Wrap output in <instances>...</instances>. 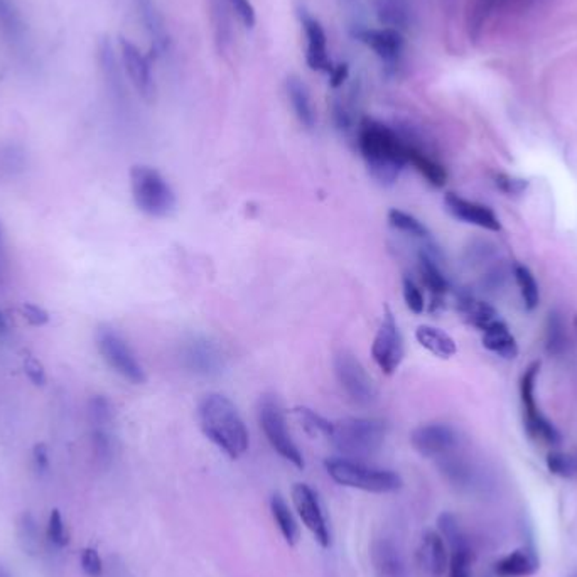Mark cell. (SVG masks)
Returning <instances> with one entry per match:
<instances>
[{"label": "cell", "instance_id": "2", "mask_svg": "<svg viewBox=\"0 0 577 577\" xmlns=\"http://www.w3.org/2000/svg\"><path fill=\"white\" fill-rule=\"evenodd\" d=\"M203 434L231 459L248 451L250 436L235 403L221 393H208L198 405Z\"/></svg>", "mask_w": 577, "mask_h": 577}, {"label": "cell", "instance_id": "47", "mask_svg": "<svg viewBox=\"0 0 577 577\" xmlns=\"http://www.w3.org/2000/svg\"><path fill=\"white\" fill-rule=\"evenodd\" d=\"M21 312L24 316L31 326H44L50 322V314L46 309L41 308L38 304H32V302H24L23 308H21Z\"/></svg>", "mask_w": 577, "mask_h": 577}, {"label": "cell", "instance_id": "25", "mask_svg": "<svg viewBox=\"0 0 577 577\" xmlns=\"http://www.w3.org/2000/svg\"><path fill=\"white\" fill-rule=\"evenodd\" d=\"M457 311L461 312L464 321L470 322L471 326L480 331H484L488 326L500 320L497 309L471 293L457 295Z\"/></svg>", "mask_w": 577, "mask_h": 577}, {"label": "cell", "instance_id": "43", "mask_svg": "<svg viewBox=\"0 0 577 577\" xmlns=\"http://www.w3.org/2000/svg\"><path fill=\"white\" fill-rule=\"evenodd\" d=\"M495 185H497V188L501 193H505L509 196H518L528 186V181L522 179V177H515V176L500 173V175L495 176Z\"/></svg>", "mask_w": 577, "mask_h": 577}, {"label": "cell", "instance_id": "44", "mask_svg": "<svg viewBox=\"0 0 577 577\" xmlns=\"http://www.w3.org/2000/svg\"><path fill=\"white\" fill-rule=\"evenodd\" d=\"M48 537L53 542L54 545L63 547L68 544L67 527L61 518V513L54 510L50 517V524H48Z\"/></svg>", "mask_w": 577, "mask_h": 577}, {"label": "cell", "instance_id": "11", "mask_svg": "<svg viewBox=\"0 0 577 577\" xmlns=\"http://www.w3.org/2000/svg\"><path fill=\"white\" fill-rule=\"evenodd\" d=\"M293 501L302 524L306 525L312 537L316 538L322 549H328L331 545V532L318 493L309 484L297 483L293 488Z\"/></svg>", "mask_w": 577, "mask_h": 577}, {"label": "cell", "instance_id": "30", "mask_svg": "<svg viewBox=\"0 0 577 577\" xmlns=\"http://www.w3.org/2000/svg\"><path fill=\"white\" fill-rule=\"evenodd\" d=\"M416 338L422 348L441 360H449L457 353L456 341L439 328L422 324L417 328Z\"/></svg>", "mask_w": 577, "mask_h": 577}, {"label": "cell", "instance_id": "14", "mask_svg": "<svg viewBox=\"0 0 577 577\" xmlns=\"http://www.w3.org/2000/svg\"><path fill=\"white\" fill-rule=\"evenodd\" d=\"M122 67L125 69L131 83L134 85L135 92L140 95L148 104L156 98V81L152 77V69L148 58L140 53V50L125 38H121Z\"/></svg>", "mask_w": 577, "mask_h": 577}, {"label": "cell", "instance_id": "20", "mask_svg": "<svg viewBox=\"0 0 577 577\" xmlns=\"http://www.w3.org/2000/svg\"><path fill=\"white\" fill-rule=\"evenodd\" d=\"M135 4H137L140 21H142L149 40H150L152 51L158 56L167 53L171 48V36H169L166 21L162 17L161 11L158 9L156 2L154 0H135Z\"/></svg>", "mask_w": 577, "mask_h": 577}, {"label": "cell", "instance_id": "50", "mask_svg": "<svg viewBox=\"0 0 577 577\" xmlns=\"http://www.w3.org/2000/svg\"><path fill=\"white\" fill-rule=\"evenodd\" d=\"M34 463L40 470H44L48 466V449L44 444H38L34 447Z\"/></svg>", "mask_w": 577, "mask_h": 577}, {"label": "cell", "instance_id": "8", "mask_svg": "<svg viewBox=\"0 0 577 577\" xmlns=\"http://www.w3.org/2000/svg\"><path fill=\"white\" fill-rule=\"evenodd\" d=\"M96 348L108 366L134 385L146 383L148 375L137 360L132 348L115 329L102 326L96 331Z\"/></svg>", "mask_w": 577, "mask_h": 577}, {"label": "cell", "instance_id": "28", "mask_svg": "<svg viewBox=\"0 0 577 577\" xmlns=\"http://www.w3.org/2000/svg\"><path fill=\"white\" fill-rule=\"evenodd\" d=\"M285 92H287L297 121L301 122L306 129H312L316 125V113H314V107H312L306 83L299 77L291 75L285 80Z\"/></svg>", "mask_w": 577, "mask_h": 577}, {"label": "cell", "instance_id": "18", "mask_svg": "<svg viewBox=\"0 0 577 577\" xmlns=\"http://www.w3.org/2000/svg\"><path fill=\"white\" fill-rule=\"evenodd\" d=\"M417 563L424 574L443 577L449 567V549L439 532L426 530L417 545Z\"/></svg>", "mask_w": 577, "mask_h": 577}, {"label": "cell", "instance_id": "23", "mask_svg": "<svg viewBox=\"0 0 577 577\" xmlns=\"http://www.w3.org/2000/svg\"><path fill=\"white\" fill-rule=\"evenodd\" d=\"M98 65L104 75L108 92L117 100L122 102L125 98V85L122 77V67L115 50L108 38H102L98 42Z\"/></svg>", "mask_w": 577, "mask_h": 577}, {"label": "cell", "instance_id": "13", "mask_svg": "<svg viewBox=\"0 0 577 577\" xmlns=\"http://www.w3.org/2000/svg\"><path fill=\"white\" fill-rule=\"evenodd\" d=\"M181 360L189 372L200 376L218 375L225 366L220 347L203 336H194L183 345Z\"/></svg>", "mask_w": 577, "mask_h": 577}, {"label": "cell", "instance_id": "6", "mask_svg": "<svg viewBox=\"0 0 577 577\" xmlns=\"http://www.w3.org/2000/svg\"><path fill=\"white\" fill-rule=\"evenodd\" d=\"M540 374V362H534L525 370L520 380V397L524 407V426L530 439L545 446H559L563 436L547 417L538 409L536 401V382Z\"/></svg>", "mask_w": 577, "mask_h": 577}, {"label": "cell", "instance_id": "1", "mask_svg": "<svg viewBox=\"0 0 577 577\" xmlns=\"http://www.w3.org/2000/svg\"><path fill=\"white\" fill-rule=\"evenodd\" d=\"M358 148L368 173L382 186H392L407 166V142L389 125L363 119L358 125Z\"/></svg>", "mask_w": 577, "mask_h": 577}, {"label": "cell", "instance_id": "42", "mask_svg": "<svg viewBox=\"0 0 577 577\" xmlns=\"http://www.w3.org/2000/svg\"><path fill=\"white\" fill-rule=\"evenodd\" d=\"M402 293L407 308L410 309L414 314H422L426 309V299L420 287L409 275H405L402 279Z\"/></svg>", "mask_w": 577, "mask_h": 577}, {"label": "cell", "instance_id": "54", "mask_svg": "<svg viewBox=\"0 0 577 577\" xmlns=\"http://www.w3.org/2000/svg\"><path fill=\"white\" fill-rule=\"evenodd\" d=\"M574 577H577V576H574Z\"/></svg>", "mask_w": 577, "mask_h": 577}, {"label": "cell", "instance_id": "35", "mask_svg": "<svg viewBox=\"0 0 577 577\" xmlns=\"http://www.w3.org/2000/svg\"><path fill=\"white\" fill-rule=\"evenodd\" d=\"M513 275H515V281L520 289V295L524 299L525 309L527 311L537 309L538 302H540V291H538V284L534 274L530 272L528 267H525L522 264H517L513 267Z\"/></svg>", "mask_w": 577, "mask_h": 577}, {"label": "cell", "instance_id": "33", "mask_svg": "<svg viewBox=\"0 0 577 577\" xmlns=\"http://www.w3.org/2000/svg\"><path fill=\"white\" fill-rule=\"evenodd\" d=\"M270 511H272V517L283 534L284 540L289 545H295L299 540V525L295 522L294 515L289 509V505L285 503V500L279 493H275L274 497L270 498Z\"/></svg>", "mask_w": 577, "mask_h": 577}, {"label": "cell", "instance_id": "5", "mask_svg": "<svg viewBox=\"0 0 577 577\" xmlns=\"http://www.w3.org/2000/svg\"><path fill=\"white\" fill-rule=\"evenodd\" d=\"M131 188L137 208L152 218H166L175 212L176 194L166 177L154 167L134 166Z\"/></svg>", "mask_w": 577, "mask_h": 577}, {"label": "cell", "instance_id": "17", "mask_svg": "<svg viewBox=\"0 0 577 577\" xmlns=\"http://www.w3.org/2000/svg\"><path fill=\"white\" fill-rule=\"evenodd\" d=\"M299 19L304 27L306 40H308V50H306V63L312 71H322L331 73L333 63L328 53V38L322 29L321 23L314 19L308 11L299 9Z\"/></svg>", "mask_w": 577, "mask_h": 577}, {"label": "cell", "instance_id": "53", "mask_svg": "<svg viewBox=\"0 0 577 577\" xmlns=\"http://www.w3.org/2000/svg\"><path fill=\"white\" fill-rule=\"evenodd\" d=\"M574 328H576V335H577V316L574 318Z\"/></svg>", "mask_w": 577, "mask_h": 577}, {"label": "cell", "instance_id": "40", "mask_svg": "<svg viewBox=\"0 0 577 577\" xmlns=\"http://www.w3.org/2000/svg\"><path fill=\"white\" fill-rule=\"evenodd\" d=\"M26 166L24 150L17 146L0 149V176H14L21 173Z\"/></svg>", "mask_w": 577, "mask_h": 577}, {"label": "cell", "instance_id": "46", "mask_svg": "<svg viewBox=\"0 0 577 577\" xmlns=\"http://www.w3.org/2000/svg\"><path fill=\"white\" fill-rule=\"evenodd\" d=\"M24 372H26L27 378L36 385V387H44L46 385V370L44 365L34 358V356H27L24 360Z\"/></svg>", "mask_w": 577, "mask_h": 577}, {"label": "cell", "instance_id": "45", "mask_svg": "<svg viewBox=\"0 0 577 577\" xmlns=\"http://www.w3.org/2000/svg\"><path fill=\"white\" fill-rule=\"evenodd\" d=\"M229 4L231 11L240 19L243 26L248 27V29L256 26V9L250 0H229Z\"/></svg>", "mask_w": 577, "mask_h": 577}, {"label": "cell", "instance_id": "52", "mask_svg": "<svg viewBox=\"0 0 577 577\" xmlns=\"http://www.w3.org/2000/svg\"><path fill=\"white\" fill-rule=\"evenodd\" d=\"M2 248H4V240H2V229H0V260H2Z\"/></svg>", "mask_w": 577, "mask_h": 577}, {"label": "cell", "instance_id": "10", "mask_svg": "<svg viewBox=\"0 0 577 577\" xmlns=\"http://www.w3.org/2000/svg\"><path fill=\"white\" fill-rule=\"evenodd\" d=\"M372 356L376 366L385 375H393L403 360V338L395 316L390 308H385L383 320L376 331L374 345H372Z\"/></svg>", "mask_w": 577, "mask_h": 577}, {"label": "cell", "instance_id": "4", "mask_svg": "<svg viewBox=\"0 0 577 577\" xmlns=\"http://www.w3.org/2000/svg\"><path fill=\"white\" fill-rule=\"evenodd\" d=\"M331 480L341 486L362 490L368 493H393L402 488V478L399 473L366 466L360 461L348 457H329L324 463Z\"/></svg>", "mask_w": 577, "mask_h": 577}, {"label": "cell", "instance_id": "19", "mask_svg": "<svg viewBox=\"0 0 577 577\" xmlns=\"http://www.w3.org/2000/svg\"><path fill=\"white\" fill-rule=\"evenodd\" d=\"M419 274L432 295V311L443 304V297L449 291V281L444 275L434 247H422L419 252Z\"/></svg>", "mask_w": 577, "mask_h": 577}, {"label": "cell", "instance_id": "41", "mask_svg": "<svg viewBox=\"0 0 577 577\" xmlns=\"http://www.w3.org/2000/svg\"><path fill=\"white\" fill-rule=\"evenodd\" d=\"M90 419L96 429H107L113 419V409L110 401L102 395L94 397L90 401Z\"/></svg>", "mask_w": 577, "mask_h": 577}, {"label": "cell", "instance_id": "34", "mask_svg": "<svg viewBox=\"0 0 577 577\" xmlns=\"http://www.w3.org/2000/svg\"><path fill=\"white\" fill-rule=\"evenodd\" d=\"M567 349V331L559 311H551L545 324V351L551 356H563Z\"/></svg>", "mask_w": 577, "mask_h": 577}, {"label": "cell", "instance_id": "26", "mask_svg": "<svg viewBox=\"0 0 577 577\" xmlns=\"http://www.w3.org/2000/svg\"><path fill=\"white\" fill-rule=\"evenodd\" d=\"M208 9L213 26L216 50L220 54L229 53L233 44V26H231V7L229 0H208Z\"/></svg>", "mask_w": 577, "mask_h": 577}, {"label": "cell", "instance_id": "15", "mask_svg": "<svg viewBox=\"0 0 577 577\" xmlns=\"http://www.w3.org/2000/svg\"><path fill=\"white\" fill-rule=\"evenodd\" d=\"M355 38L362 41L365 46H368L382 59V63L385 65L387 69H395L401 65L403 46H405L401 31L392 29V27L358 29L355 32Z\"/></svg>", "mask_w": 577, "mask_h": 577}, {"label": "cell", "instance_id": "27", "mask_svg": "<svg viewBox=\"0 0 577 577\" xmlns=\"http://www.w3.org/2000/svg\"><path fill=\"white\" fill-rule=\"evenodd\" d=\"M482 333H483L484 348L490 349L491 353H495L505 360H513L518 356V343L515 336L511 335L507 322L501 318L491 326H488Z\"/></svg>", "mask_w": 577, "mask_h": 577}, {"label": "cell", "instance_id": "49", "mask_svg": "<svg viewBox=\"0 0 577 577\" xmlns=\"http://www.w3.org/2000/svg\"><path fill=\"white\" fill-rule=\"evenodd\" d=\"M349 68L347 63H341L338 67H333L329 73V83L333 88H339L345 81L348 80Z\"/></svg>", "mask_w": 577, "mask_h": 577}, {"label": "cell", "instance_id": "39", "mask_svg": "<svg viewBox=\"0 0 577 577\" xmlns=\"http://www.w3.org/2000/svg\"><path fill=\"white\" fill-rule=\"evenodd\" d=\"M471 563H473L471 544L449 549V567H447L449 577H471Z\"/></svg>", "mask_w": 577, "mask_h": 577}, {"label": "cell", "instance_id": "3", "mask_svg": "<svg viewBox=\"0 0 577 577\" xmlns=\"http://www.w3.org/2000/svg\"><path fill=\"white\" fill-rule=\"evenodd\" d=\"M387 437V424L378 419L348 417L333 422L329 441L348 459L374 456L380 451Z\"/></svg>", "mask_w": 577, "mask_h": 577}, {"label": "cell", "instance_id": "37", "mask_svg": "<svg viewBox=\"0 0 577 577\" xmlns=\"http://www.w3.org/2000/svg\"><path fill=\"white\" fill-rule=\"evenodd\" d=\"M295 416L299 417L302 428L308 430L309 434L312 436H324L329 439L331 432H333V422H329L328 419L320 416L318 412L311 410L308 407H297L294 410Z\"/></svg>", "mask_w": 577, "mask_h": 577}, {"label": "cell", "instance_id": "16", "mask_svg": "<svg viewBox=\"0 0 577 577\" xmlns=\"http://www.w3.org/2000/svg\"><path fill=\"white\" fill-rule=\"evenodd\" d=\"M446 210L455 216L459 221L474 225L480 229L488 230V231H500L501 223L498 220L497 213L484 206L482 203L471 202L456 193H447L444 198Z\"/></svg>", "mask_w": 577, "mask_h": 577}, {"label": "cell", "instance_id": "48", "mask_svg": "<svg viewBox=\"0 0 577 577\" xmlns=\"http://www.w3.org/2000/svg\"><path fill=\"white\" fill-rule=\"evenodd\" d=\"M81 567L83 571L88 574L90 577H98L102 574V559L98 555V552L95 549H86V551L81 554Z\"/></svg>", "mask_w": 577, "mask_h": 577}, {"label": "cell", "instance_id": "32", "mask_svg": "<svg viewBox=\"0 0 577 577\" xmlns=\"http://www.w3.org/2000/svg\"><path fill=\"white\" fill-rule=\"evenodd\" d=\"M0 36L9 42L19 44L26 36V24L23 15L11 0H0Z\"/></svg>", "mask_w": 577, "mask_h": 577}, {"label": "cell", "instance_id": "24", "mask_svg": "<svg viewBox=\"0 0 577 577\" xmlns=\"http://www.w3.org/2000/svg\"><path fill=\"white\" fill-rule=\"evenodd\" d=\"M518 2H528V0H473L470 9H468V17H466V26H468V34L473 41L480 40L483 32L486 23L495 15Z\"/></svg>", "mask_w": 577, "mask_h": 577}, {"label": "cell", "instance_id": "38", "mask_svg": "<svg viewBox=\"0 0 577 577\" xmlns=\"http://www.w3.org/2000/svg\"><path fill=\"white\" fill-rule=\"evenodd\" d=\"M547 468L552 474L572 480L577 478V455L564 451H552L547 456Z\"/></svg>", "mask_w": 577, "mask_h": 577}, {"label": "cell", "instance_id": "21", "mask_svg": "<svg viewBox=\"0 0 577 577\" xmlns=\"http://www.w3.org/2000/svg\"><path fill=\"white\" fill-rule=\"evenodd\" d=\"M375 577H409L401 547L390 538H378L372 545Z\"/></svg>", "mask_w": 577, "mask_h": 577}, {"label": "cell", "instance_id": "7", "mask_svg": "<svg viewBox=\"0 0 577 577\" xmlns=\"http://www.w3.org/2000/svg\"><path fill=\"white\" fill-rule=\"evenodd\" d=\"M258 422L264 430L267 441L274 447V451L283 456L285 461L294 464L295 468H304V456L299 451L294 439L291 437V432L287 429L285 417H284L283 407L277 402V399L266 395L258 403Z\"/></svg>", "mask_w": 577, "mask_h": 577}, {"label": "cell", "instance_id": "36", "mask_svg": "<svg viewBox=\"0 0 577 577\" xmlns=\"http://www.w3.org/2000/svg\"><path fill=\"white\" fill-rule=\"evenodd\" d=\"M389 223L392 229L399 230L402 233H407L409 237H414L417 240H429L430 233L428 227L417 220L416 216L409 215L402 210H390Z\"/></svg>", "mask_w": 577, "mask_h": 577}, {"label": "cell", "instance_id": "22", "mask_svg": "<svg viewBox=\"0 0 577 577\" xmlns=\"http://www.w3.org/2000/svg\"><path fill=\"white\" fill-rule=\"evenodd\" d=\"M403 139L407 142V164H412L430 186L443 188L447 183V171L443 164L422 146H419L412 137L403 134Z\"/></svg>", "mask_w": 577, "mask_h": 577}, {"label": "cell", "instance_id": "51", "mask_svg": "<svg viewBox=\"0 0 577 577\" xmlns=\"http://www.w3.org/2000/svg\"><path fill=\"white\" fill-rule=\"evenodd\" d=\"M7 328V322H5V316L2 314V311H0V331H4Z\"/></svg>", "mask_w": 577, "mask_h": 577}, {"label": "cell", "instance_id": "29", "mask_svg": "<svg viewBox=\"0 0 577 577\" xmlns=\"http://www.w3.org/2000/svg\"><path fill=\"white\" fill-rule=\"evenodd\" d=\"M540 567L537 554L528 549H517L507 554L495 564L500 577H528L536 574Z\"/></svg>", "mask_w": 577, "mask_h": 577}, {"label": "cell", "instance_id": "12", "mask_svg": "<svg viewBox=\"0 0 577 577\" xmlns=\"http://www.w3.org/2000/svg\"><path fill=\"white\" fill-rule=\"evenodd\" d=\"M410 444L420 456L439 457L455 453L459 446V434L453 426L434 422L412 430Z\"/></svg>", "mask_w": 577, "mask_h": 577}, {"label": "cell", "instance_id": "31", "mask_svg": "<svg viewBox=\"0 0 577 577\" xmlns=\"http://www.w3.org/2000/svg\"><path fill=\"white\" fill-rule=\"evenodd\" d=\"M380 24L402 32L410 24V4L409 0H374Z\"/></svg>", "mask_w": 577, "mask_h": 577}, {"label": "cell", "instance_id": "9", "mask_svg": "<svg viewBox=\"0 0 577 577\" xmlns=\"http://www.w3.org/2000/svg\"><path fill=\"white\" fill-rule=\"evenodd\" d=\"M335 374L339 387L356 405H372L376 401L374 380L366 374L360 360L349 351H339L335 356Z\"/></svg>", "mask_w": 577, "mask_h": 577}]
</instances>
